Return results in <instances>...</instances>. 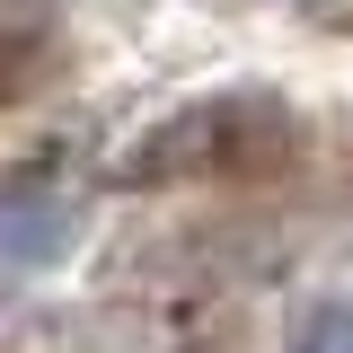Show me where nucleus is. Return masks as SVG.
I'll list each match as a JSON object with an SVG mask.
<instances>
[{
  "mask_svg": "<svg viewBox=\"0 0 353 353\" xmlns=\"http://www.w3.org/2000/svg\"><path fill=\"white\" fill-rule=\"evenodd\" d=\"M62 239H71L62 194H27V185L0 194V265H44V256H62Z\"/></svg>",
  "mask_w": 353,
  "mask_h": 353,
  "instance_id": "1",
  "label": "nucleus"
},
{
  "mask_svg": "<svg viewBox=\"0 0 353 353\" xmlns=\"http://www.w3.org/2000/svg\"><path fill=\"white\" fill-rule=\"evenodd\" d=\"M292 353H353V309H309V327H301V345Z\"/></svg>",
  "mask_w": 353,
  "mask_h": 353,
  "instance_id": "2",
  "label": "nucleus"
}]
</instances>
